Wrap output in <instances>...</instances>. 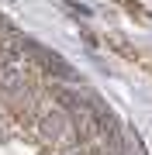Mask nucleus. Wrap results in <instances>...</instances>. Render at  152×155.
I'll use <instances>...</instances> for the list:
<instances>
[{"instance_id": "f257e3e1", "label": "nucleus", "mask_w": 152, "mask_h": 155, "mask_svg": "<svg viewBox=\"0 0 152 155\" xmlns=\"http://www.w3.org/2000/svg\"><path fill=\"white\" fill-rule=\"evenodd\" d=\"M107 48H111L114 52V55H121L124 62H142V55H138V48H135V45H131L128 38H121V35H107Z\"/></svg>"}, {"instance_id": "f03ea898", "label": "nucleus", "mask_w": 152, "mask_h": 155, "mask_svg": "<svg viewBox=\"0 0 152 155\" xmlns=\"http://www.w3.org/2000/svg\"><path fill=\"white\" fill-rule=\"evenodd\" d=\"M118 4L124 7V14H131V17H135L138 24H149V21H152V14H149L145 7L138 4V0H118Z\"/></svg>"}]
</instances>
